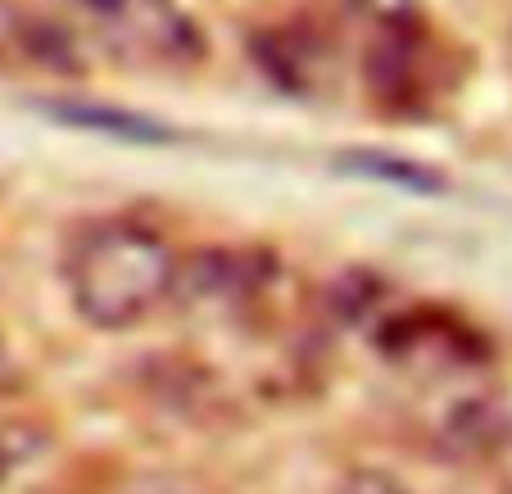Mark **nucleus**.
<instances>
[{"mask_svg": "<svg viewBox=\"0 0 512 494\" xmlns=\"http://www.w3.org/2000/svg\"><path fill=\"white\" fill-rule=\"evenodd\" d=\"M177 263V250L155 227L132 218H100L68 241L64 286L73 309L91 327L127 331L173 300Z\"/></svg>", "mask_w": 512, "mask_h": 494, "instance_id": "1", "label": "nucleus"}, {"mask_svg": "<svg viewBox=\"0 0 512 494\" xmlns=\"http://www.w3.org/2000/svg\"><path fill=\"white\" fill-rule=\"evenodd\" d=\"M96 28L114 50L159 68L195 64L204 50L200 28H195L191 14L177 0H118Z\"/></svg>", "mask_w": 512, "mask_h": 494, "instance_id": "2", "label": "nucleus"}, {"mask_svg": "<svg viewBox=\"0 0 512 494\" xmlns=\"http://www.w3.org/2000/svg\"><path fill=\"white\" fill-rule=\"evenodd\" d=\"M340 494H408V490L390 472H381V467H354L340 481Z\"/></svg>", "mask_w": 512, "mask_h": 494, "instance_id": "3", "label": "nucleus"}, {"mask_svg": "<svg viewBox=\"0 0 512 494\" xmlns=\"http://www.w3.org/2000/svg\"><path fill=\"white\" fill-rule=\"evenodd\" d=\"M490 467H494V481H499V490L512 494V427L503 431V440L490 449Z\"/></svg>", "mask_w": 512, "mask_h": 494, "instance_id": "4", "label": "nucleus"}, {"mask_svg": "<svg viewBox=\"0 0 512 494\" xmlns=\"http://www.w3.org/2000/svg\"><path fill=\"white\" fill-rule=\"evenodd\" d=\"M64 5H68V10H78V14H87L91 23H100L118 5V0H64Z\"/></svg>", "mask_w": 512, "mask_h": 494, "instance_id": "5", "label": "nucleus"}, {"mask_svg": "<svg viewBox=\"0 0 512 494\" xmlns=\"http://www.w3.org/2000/svg\"><path fill=\"white\" fill-rule=\"evenodd\" d=\"M0 372H5V349H0Z\"/></svg>", "mask_w": 512, "mask_h": 494, "instance_id": "6", "label": "nucleus"}]
</instances>
